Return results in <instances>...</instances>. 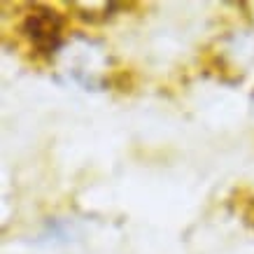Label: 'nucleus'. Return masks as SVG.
<instances>
[{"label":"nucleus","instance_id":"f03ea898","mask_svg":"<svg viewBox=\"0 0 254 254\" xmlns=\"http://www.w3.org/2000/svg\"><path fill=\"white\" fill-rule=\"evenodd\" d=\"M70 7L77 9L79 19L91 23H100V21H108L110 16H115V12L122 5H117V2H72Z\"/></svg>","mask_w":254,"mask_h":254},{"label":"nucleus","instance_id":"f257e3e1","mask_svg":"<svg viewBox=\"0 0 254 254\" xmlns=\"http://www.w3.org/2000/svg\"><path fill=\"white\" fill-rule=\"evenodd\" d=\"M19 33L38 56L54 59L65 47V16L52 5L33 2L19 21Z\"/></svg>","mask_w":254,"mask_h":254}]
</instances>
